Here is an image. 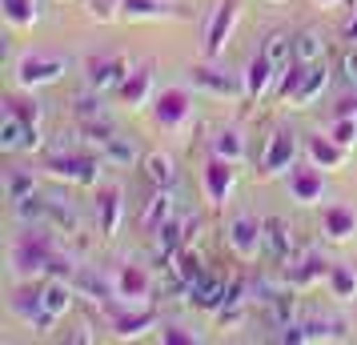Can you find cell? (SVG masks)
Segmentation results:
<instances>
[{
  "label": "cell",
  "mask_w": 357,
  "mask_h": 345,
  "mask_svg": "<svg viewBox=\"0 0 357 345\" xmlns=\"http://www.w3.org/2000/svg\"><path fill=\"white\" fill-rule=\"evenodd\" d=\"M8 261H13V269H17L20 277H33V273H52V277H61V257L52 253L49 237H45L40 225H36V233H33V225H29V233L13 245Z\"/></svg>",
  "instance_id": "1"
},
{
  "label": "cell",
  "mask_w": 357,
  "mask_h": 345,
  "mask_svg": "<svg viewBox=\"0 0 357 345\" xmlns=\"http://www.w3.org/2000/svg\"><path fill=\"white\" fill-rule=\"evenodd\" d=\"M100 153H81V148H52L49 157H45V169H49L56 181H68V185H97L100 177Z\"/></svg>",
  "instance_id": "2"
},
{
  "label": "cell",
  "mask_w": 357,
  "mask_h": 345,
  "mask_svg": "<svg viewBox=\"0 0 357 345\" xmlns=\"http://www.w3.org/2000/svg\"><path fill=\"white\" fill-rule=\"evenodd\" d=\"M73 297H77V293H73V285H68L65 277L45 281V285H40V313H36L29 325H33L36 333H49V329L56 325L68 309H73Z\"/></svg>",
  "instance_id": "3"
},
{
  "label": "cell",
  "mask_w": 357,
  "mask_h": 345,
  "mask_svg": "<svg viewBox=\"0 0 357 345\" xmlns=\"http://www.w3.org/2000/svg\"><path fill=\"white\" fill-rule=\"evenodd\" d=\"M68 56H61V52H33V56H24L17 65V84L20 89H40V84H52L61 81L68 72Z\"/></svg>",
  "instance_id": "4"
},
{
  "label": "cell",
  "mask_w": 357,
  "mask_h": 345,
  "mask_svg": "<svg viewBox=\"0 0 357 345\" xmlns=\"http://www.w3.org/2000/svg\"><path fill=\"white\" fill-rule=\"evenodd\" d=\"M225 241L241 261H257V253L265 249V221H257V217H249V213H237L229 221Z\"/></svg>",
  "instance_id": "5"
},
{
  "label": "cell",
  "mask_w": 357,
  "mask_h": 345,
  "mask_svg": "<svg viewBox=\"0 0 357 345\" xmlns=\"http://www.w3.org/2000/svg\"><path fill=\"white\" fill-rule=\"evenodd\" d=\"M297 132L289 129H273L269 132V141H265V148H261V161L257 169L265 173V177H277V173H289L293 164H297Z\"/></svg>",
  "instance_id": "6"
},
{
  "label": "cell",
  "mask_w": 357,
  "mask_h": 345,
  "mask_svg": "<svg viewBox=\"0 0 357 345\" xmlns=\"http://www.w3.org/2000/svg\"><path fill=\"white\" fill-rule=\"evenodd\" d=\"M153 116H157V125L165 129H181V125H189V116H193V97L185 93V89H161L157 100H153Z\"/></svg>",
  "instance_id": "7"
},
{
  "label": "cell",
  "mask_w": 357,
  "mask_h": 345,
  "mask_svg": "<svg viewBox=\"0 0 357 345\" xmlns=\"http://www.w3.org/2000/svg\"><path fill=\"white\" fill-rule=\"evenodd\" d=\"M129 77V61L125 56H89L84 61V81L97 93H109V89H121Z\"/></svg>",
  "instance_id": "8"
},
{
  "label": "cell",
  "mask_w": 357,
  "mask_h": 345,
  "mask_svg": "<svg viewBox=\"0 0 357 345\" xmlns=\"http://www.w3.org/2000/svg\"><path fill=\"white\" fill-rule=\"evenodd\" d=\"M241 17V8H237V0H221L217 8H213V20H209V33H205V56L217 61L221 52H225L229 36H233V24Z\"/></svg>",
  "instance_id": "9"
},
{
  "label": "cell",
  "mask_w": 357,
  "mask_h": 345,
  "mask_svg": "<svg viewBox=\"0 0 357 345\" xmlns=\"http://www.w3.org/2000/svg\"><path fill=\"white\" fill-rule=\"evenodd\" d=\"M285 185H289V197L297 205H317L325 197V181H321V169L309 161V164H293L285 173Z\"/></svg>",
  "instance_id": "10"
},
{
  "label": "cell",
  "mask_w": 357,
  "mask_h": 345,
  "mask_svg": "<svg viewBox=\"0 0 357 345\" xmlns=\"http://www.w3.org/2000/svg\"><path fill=\"white\" fill-rule=\"evenodd\" d=\"M277 77H281V68H277L265 52H257V56L249 61V68H245V97L253 100V105L265 100V97H273V93H277V89H273Z\"/></svg>",
  "instance_id": "11"
},
{
  "label": "cell",
  "mask_w": 357,
  "mask_h": 345,
  "mask_svg": "<svg viewBox=\"0 0 357 345\" xmlns=\"http://www.w3.org/2000/svg\"><path fill=\"white\" fill-rule=\"evenodd\" d=\"M113 289H116V301L141 305L153 293V277H149V269H141V265H121L113 273Z\"/></svg>",
  "instance_id": "12"
},
{
  "label": "cell",
  "mask_w": 357,
  "mask_h": 345,
  "mask_svg": "<svg viewBox=\"0 0 357 345\" xmlns=\"http://www.w3.org/2000/svg\"><path fill=\"white\" fill-rule=\"evenodd\" d=\"M265 249H269V257H273L281 269L297 261V237H293V229L281 217H269V221H265Z\"/></svg>",
  "instance_id": "13"
},
{
  "label": "cell",
  "mask_w": 357,
  "mask_h": 345,
  "mask_svg": "<svg viewBox=\"0 0 357 345\" xmlns=\"http://www.w3.org/2000/svg\"><path fill=\"white\" fill-rule=\"evenodd\" d=\"M193 84L205 89V93H213V97H245V77L221 72V68H213V65L193 68Z\"/></svg>",
  "instance_id": "14"
},
{
  "label": "cell",
  "mask_w": 357,
  "mask_h": 345,
  "mask_svg": "<svg viewBox=\"0 0 357 345\" xmlns=\"http://www.w3.org/2000/svg\"><path fill=\"white\" fill-rule=\"evenodd\" d=\"M233 185H237V169H233V161L213 157V161L205 164V193H209V201L213 205H225L229 193H233Z\"/></svg>",
  "instance_id": "15"
},
{
  "label": "cell",
  "mask_w": 357,
  "mask_h": 345,
  "mask_svg": "<svg viewBox=\"0 0 357 345\" xmlns=\"http://www.w3.org/2000/svg\"><path fill=\"white\" fill-rule=\"evenodd\" d=\"M329 269H333V265L325 261L321 253L309 249V253H301L293 265H285V281H289L293 289H305V285H313V281L329 277Z\"/></svg>",
  "instance_id": "16"
},
{
  "label": "cell",
  "mask_w": 357,
  "mask_h": 345,
  "mask_svg": "<svg viewBox=\"0 0 357 345\" xmlns=\"http://www.w3.org/2000/svg\"><path fill=\"white\" fill-rule=\"evenodd\" d=\"M225 297H229V281L213 277V273H201V277L189 285V301H193L197 309H205V313H217L221 305H225Z\"/></svg>",
  "instance_id": "17"
},
{
  "label": "cell",
  "mask_w": 357,
  "mask_h": 345,
  "mask_svg": "<svg viewBox=\"0 0 357 345\" xmlns=\"http://www.w3.org/2000/svg\"><path fill=\"white\" fill-rule=\"evenodd\" d=\"M305 153H309V161L317 164V169H345V161H349V148L345 145H337L329 132L325 137H309V145H305Z\"/></svg>",
  "instance_id": "18"
},
{
  "label": "cell",
  "mask_w": 357,
  "mask_h": 345,
  "mask_svg": "<svg viewBox=\"0 0 357 345\" xmlns=\"http://www.w3.org/2000/svg\"><path fill=\"white\" fill-rule=\"evenodd\" d=\"M141 173H145V181L153 185V189H173V185H177V164H173V157L161 153V148H153V153L141 157Z\"/></svg>",
  "instance_id": "19"
},
{
  "label": "cell",
  "mask_w": 357,
  "mask_h": 345,
  "mask_svg": "<svg viewBox=\"0 0 357 345\" xmlns=\"http://www.w3.org/2000/svg\"><path fill=\"white\" fill-rule=\"evenodd\" d=\"M8 205H13V217H17L20 225H49V217H52V201L40 197L36 189L17 201H8Z\"/></svg>",
  "instance_id": "20"
},
{
  "label": "cell",
  "mask_w": 357,
  "mask_h": 345,
  "mask_svg": "<svg viewBox=\"0 0 357 345\" xmlns=\"http://www.w3.org/2000/svg\"><path fill=\"white\" fill-rule=\"evenodd\" d=\"M33 141V125H24L13 109H4L0 116V153H20V148H29Z\"/></svg>",
  "instance_id": "21"
},
{
  "label": "cell",
  "mask_w": 357,
  "mask_h": 345,
  "mask_svg": "<svg viewBox=\"0 0 357 345\" xmlns=\"http://www.w3.org/2000/svg\"><path fill=\"white\" fill-rule=\"evenodd\" d=\"M325 89H329V68H325V61H317V65H309V72H305V81L297 84V93H293V109H309L313 100L321 97Z\"/></svg>",
  "instance_id": "22"
},
{
  "label": "cell",
  "mask_w": 357,
  "mask_h": 345,
  "mask_svg": "<svg viewBox=\"0 0 357 345\" xmlns=\"http://www.w3.org/2000/svg\"><path fill=\"white\" fill-rule=\"evenodd\" d=\"M116 93H121V100H125L129 109H141V105H149V93H153V65L132 68Z\"/></svg>",
  "instance_id": "23"
},
{
  "label": "cell",
  "mask_w": 357,
  "mask_h": 345,
  "mask_svg": "<svg viewBox=\"0 0 357 345\" xmlns=\"http://www.w3.org/2000/svg\"><path fill=\"white\" fill-rule=\"evenodd\" d=\"M265 321H269V329H289V325H297V297H293V285H289V289H281V293H273L269 301H265Z\"/></svg>",
  "instance_id": "24"
},
{
  "label": "cell",
  "mask_w": 357,
  "mask_h": 345,
  "mask_svg": "<svg viewBox=\"0 0 357 345\" xmlns=\"http://www.w3.org/2000/svg\"><path fill=\"white\" fill-rule=\"evenodd\" d=\"M321 229H325L329 241H349V237L357 233L354 209H345V205H329V209L321 213Z\"/></svg>",
  "instance_id": "25"
},
{
  "label": "cell",
  "mask_w": 357,
  "mask_h": 345,
  "mask_svg": "<svg viewBox=\"0 0 357 345\" xmlns=\"http://www.w3.org/2000/svg\"><path fill=\"white\" fill-rule=\"evenodd\" d=\"M169 217H173V189H157V193L145 201V209H141V229L157 233Z\"/></svg>",
  "instance_id": "26"
},
{
  "label": "cell",
  "mask_w": 357,
  "mask_h": 345,
  "mask_svg": "<svg viewBox=\"0 0 357 345\" xmlns=\"http://www.w3.org/2000/svg\"><path fill=\"white\" fill-rule=\"evenodd\" d=\"M97 153H100V161L105 164H116V169H129V164L141 161V157H137V145H132L129 137H121V132H113Z\"/></svg>",
  "instance_id": "27"
},
{
  "label": "cell",
  "mask_w": 357,
  "mask_h": 345,
  "mask_svg": "<svg viewBox=\"0 0 357 345\" xmlns=\"http://www.w3.org/2000/svg\"><path fill=\"white\" fill-rule=\"evenodd\" d=\"M97 205H100V237H116L121 217H125V197L116 189H109V193H100Z\"/></svg>",
  "instance_id": "28"
},
{
  "label": "cell",
  "mask_w": 357,
  "mask_h": 345,
  "mask_svg": "<svg viewBox=\"0 0 357 345\" xmlns=\"http://www.w3.org/2000/svg\"><path fill=\"white\" fill-rule=\"evenodd\" d=\"M321 56H325L321 33H313V29H301V33L293 36V61H301V65H317Z\"/></svg>",
  "instance_id": "29"
},
{
  "label": "cell",
  "mask_w": 357,
  "mask_h": 345,
  "mask_svg": "<svg viewBox=\"0 0 357 345\" xmlns=\"http://www.w3.org/2000/svg\"><path fill=\"white\" fill-rule=\"evenodd\" d=\"M0 8H4L8 24H17V29H33L40 20V0H0Z\"/></svg>",
  "instance_id": "30"
},
{
  "label": "cell",
  "mask_w": 357,
  "mask_h": 345,
  "mask_svg": "<svg viewBox=\"0 0 357 345\" xmlns=\"http://www.w3.org/2000/svg\"><path fill=\"white\" fill-rule=\"evenodd\" d=\"M169 269H173V277H177L185 289H189V285H193V281L205 273V269H201V257H197L189 245H181V249H177V257L169 261Z\"/></svg>",
  "instance_id": "31"
},
{
  "label": "cell",
  "mask_w": 357,
  "mask_h": 345,
  "mask_svg": "<svg viewBox=\"0 0 357 345\" xmlns=\"http://www.w3.org/2000/svg\"><path fill=\"white\" fill-rule=\"evenodd\" d=\"M73 116H77L81 125H93V121H105V116H109L97 89H89V93H77V97H73Z\"/></svg>",
  "instance_id": "32"
},
{
  "label": "cell",
  "mask_w": 357,
  "mask_h": 345,
  "mask_svg": "<svg viewBox=\"0 0 357 345\" xmlns=\"http://www.w3.org/2000/svg\"><path fill=\"white\" fill-rule=\"evenodd\" d=\"M113 325H116V337H141L145 329H153V325H157V313H153V309L121 313V317H116Z\"/></svg>",
  "instance_id": "33"
},
{
  "label": "cell",
  "mask_w": 357,
  "mask_h": 345,
  "mask_svg": "<svg viewBox=\"0 0 357 345\" xmlns=\"http://www.w3.org/2000/svg\"><path fill=\"white\" fill-rule=\"evenodd\" d=\"M325 281H329V293L341 297V301H354L357 297V273L349 269V265H333Z\"/></svg>",
  "instance_id": "34"
},
{
  "label": "cell",
  "mask_w": 357,
  "mask_h": 345,
  "mask_svg": "<svg viewBox=\"0 0 357 345\" xmlns=\"http://www.w3.org/2000/svg\"><path fill=\"white\" fill-rule=\"evenodd\" d=\"M261 52H265V56H269V61H273L277 68H285V65L293 61V36L277 29V33H269V36H265V45H261Z\"/></svg>",
  "instance_id": "35"
},
{
  "label": "cell",
  "mask_w": 357,
  "mask_h": 345,
  "mask_svg": "<svg viewBox=\"0 0 357 345\" xmlns=\"http://www.w3.org/2000/svg\"><path fill=\"white\" fill-rule=\"evenodd\" d=\"M213 157H225V161L241 164V161H245V141H241V132H233V129L217 132V137H213Z\"/></svg>",
  "instance_id": "36"
},
{
  "label": "cell",
  "mask_w": 357,
  "mask_h": 345,
  "mask_svg": "<svg viewBox=\"0 0 357 345\" xmlns=\"http://www.w3.org/2000/svg\"><path fill=\"white\" fill-rule=\"evenodd\" d=\"M121 13L132 20L141 17H165V13H173V4H165V0H121Z\"/></svg>",
  "instance_id": "37"
},
{
  "label": "cell",
  "mask_w": 357,
  "mask_h": 345,
  "mask_svg": "<svg viewBox=\"0 0 357 345\" xmlns=\"http://www.w3.org/2000/svg\"><path fill=\"white\" fill-rule=\"evenodd\" d=\"M329 137H333L337 145L354 148L357 145V113H337V121L329 125Z\"/></svg>",
  "instance_id": "38"
},
{
  "label": "cell",
  "mask_w": 357,
  "mask_h": 345,
  "mask_svg": "<svg viewBox=\"0 0 357 345\" xmlns=\"http://www.w3.org/2000/svg\"><path fill=\"white\" fill-rule=\"evenodd\" d=\"M8 109H13L24 125L40 129V116H45V105H40V100H8Z\"/></svg>",
  "instance_id": "39"
},
{
  "label": "cell",
  "mask_w": 357,
  "mask_h": 345,
  "mask_svg": "<svg viewBox=\"0 0 357 345\" xmlns=\"http://www.w3.org/2000/svg\"><path fill=\"white\" fill-rule=\"evenodd\" d=\"M13 309L24 317V321H33L36 313H40V289H24V293L13 297Z\"/></svg>",
  "instance_id": "40"
},
{
  "label": "cell",
  "mask_w": 357,
  "mask_h": 345,
  "mask_svg": "<svg viewBox=\"0 0 357 345\" xmlns=\"http://www.w3.org/2000/svg\"><path fill=\"white\" fill-rule=\"evenodd\" d=\"M33 189H36L33 177H24V173H8V181H4V193H8V201L24 197V193H33Z\"/></svg>",
  "instance_id": "41"
},
{
  "label": "cell",
  "mask_w": 357,
  "mask_h": 345,
  "mask_svg": "<svg viewBox=\"0 0 357 345\" xmlns=\"http://www.w3.org/2000/svg\"><path fill=\"white\" fill-rule=\"evenodd\" d=\"M341 77H345L349 84H357V45H349L345 56H341Z\"/></svg>",
  "instance_id": "42"
},
{
  "label": "cell",
  "mask_w": 357,
  "mask_h": 345,
  "mask_svg": "<svg viewBox=\"0 0 357 345\" xmlns=\"http://www.w3.org/2000/svg\"><path fill=\"white\" fill-rule=\"evenodd\" d=\"M161 342L165 345H193L197 337L193 333H185V329H177V325H169V329H161Z\"/></svg>",
  "instance_id": "43"
},
{
  "label": "cell",
  "mask_w": 357,
  "mask_h": 345,
  "mask_svg": "<svg viewBox=\"0 0 357 345\" xmlns=\"http://www.w3.org/2000/svg\"><path fill=\"white\" fill-rule=\"evenodd\" d=\"M341 36H345L349 45H357V8H354V17H349L345 24H341Z\"/></svg>",
  "instance_id": "44"
},
{
  "label": "cell",
  "mask_w": 357,
  "mask_h": 345,
  "mask_svg": "<svg viewBox=\"0 0 357 345\" xmlns=\"http://www.w3.org/2000/svg\"><path fill=\"white\" fill-rule=\"evenodd\" d=\"M313 4H321V8H333V4H341V0H313Z\"/></svg>",
  "instance_id": "45"
},
{
  "label": "cell",
  "mask_w": 357,
  "mask_h": 345,
  "mask_svg": "<svg viewBox=\"0 0 357 345\" xmlns=\"http://www.w3.org/2000/svg\"><path fill=\"white\" fill-rule=\"evenodd\" d=\"M273 4H281V0H273Z\"/></svg>",
  "instance_id": "46"
}]
</instances>
